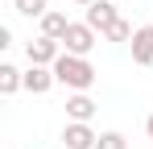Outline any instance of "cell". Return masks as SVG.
<instances>
[{
	"label": "cell",
	"instance_id": "1",
	"mask_svg": "<svg viewBox=\"0 0 153 149\" xmlns=\"http://www.w3.org/2000/svg\"><path fill=\"white\" fill-rule=\"evenodd\" d=\"M54 79H58L62 87H71V91H87V87L95 83V66H91L87 58H79V54H66V50H62V58L54 62Z\"/></svg>",
	"mask_w": 153,
	"mask_h": 149
},
{
	"label": "cell",
	"instance_id": "2",
	"mask_svg": "<svg viewBox=\"0 0 153 149\" xmlns=\"http://www.w3.org/2000/svg\"><path fill=\"white\" fill-rule=\"evenodd\" d=\"M62 50H66V54H79V58H87V54L95 50V29H91L87 21H71L66 37H62Z\"/></svg>",
	"mask_w": 153,
	"mask_h": 149
},
{
	"label": "cell",
	"instance_id": "3",
	"mask_svg": "<svg viewBox=\"0 0 153 149\" xmlns=\"http://www.w3.org/2000/svg\"><path fill=\"white\" fill-rule=\"evenodd\" d=\"M25 54H29V66H54V62L62 58V42H54V37H37V42L25 46Z\"/></svg>",
	"mask_w": 153,
	"mask_h": 149
},
{
	"label": "cell",
	"instance_id": "4",
	"mask_svg": "<svg viewBox=\"0 0 153 149\" xmlns=\"http://www.w3.org/2000/svg\"><path fill=\"white\" fill-rule=\"evenodd\" d=\"M116 21H120V13H116V0H95V4L87 8V25H91L95 33H108Z\"/></svg>",
	"mask_w": 153,
	"mask_h": 149
},
{
	"label": "cell",
	"instance_id": "5",
	"mask_svg": "<svg viewBox=\"0 0 153 149\" xmlns=\"http://www.w3.org/2000/svg\"><path fill=\"white\" fill-rule=\"evenodd\" d=\"M62 141H66V149H95V133H91V124H83V120H71L66 128H62Z\"/></svg>",
	"mask_w": 153,
	"mask_h": 149
},
{
	"label": "cell",
	"instance_id": "6",
	"mask_svg": "<svg viewBox=\"0 0 153 149\" xmlns=\"http://www.w3.org/2000/svg\"><path fill=\"white\" fill-rule=\"evenodd\" d=\"M128 46H132V62H137V66H149L153 62V25H141Z\"/></svg>",
	"mask_w": 153,
	"mask_h": 149
},
{
	"label": "cell",
	"instance_id": "7",
	"mask_svg": "<svg viewBox=\"0 0 153 149\" xmlns=\"http://www.w3.org/2000/svg\"><path fill=\"white\" fill-rule=\"evenodd\" d=\"M54 83H58L54 79V66H29L25 71V91H33V95H46Z\"/></svg>",
	"mask_w": 153,
	"mask_h": 149
},
{
	"label": "cell",
	"instance_id": "8",
	"mask_svg": "<svg viewBox=\"0 0 153 149\" xmlns=\"http://www.w3.org/2000/svg\"><path fill=\"white\" fill-rule=\"evenodd\" d=\"M66 116H71V120H91V116H95V99L87 95V91H75V95L66 99Z\"/></svg>",
	"mask_w": 153,
	"mask_h": 149
},
{
	"label": "cell",
	"instance_id": "9",
	"mask_svg": "<svg viewBox=\"0 0 153 149\" xmlns=\"http://www.w3.org/2000/svg\"><path fill=\"white\" fill-rule=\"evenodd\" d=\"M66 29H71V21H66V13H58V8H50V13L42 17V37L62 42V37H66Z\"/></svg>",
	"mask_w": 153,
	"mask_h": 149
},
{
	"label": "cell",
	"instance_id": "10",
	"mask_svg": "<svg viewBox=\"0 0 153 149\" xmlns=\"http://www.w3.org/2000/svg\"><path fill=\"white\" fill-rule=\"evenodd\" d=\"M17 87H25V74L17 71V66L4 62V66H0V95H13Z\"/></svg>",
	"mask_w": 153,
	"mask_h": 149
},
{
	"label": "cell",
	"instance_id": "11",
	"mask_svg": "<svg viewBox=\"0 0 153 149\" xmlns=\"http://www.w3.org/2000/svg\"><path fill=\"white\" fill-rule=\"evenodd\" d=\"M13 4H17V13H21V17H37V21L50 13V8H46V0H13Z\"/></svg>",
	"mask_w": 153,
	"mask_h": 149
},
{
	"label": "cell",
	"instance_id": "12",
	"mask_svg": "<svg viewBox=\"0 0 153 149\" xmlns=\"http://www.w3.org/2000/svg\"><path fill=\"white\" fill-rule=\"evenodd\" d=\"M95 149H128V141H124V133H100V141H95Z\"/></svg>",
	"mask_w": 153,
	"mask_h": 149
},
{
	"label": "cell",
	"instance_id": "13",
	"mask_svg": "<svg viewBox=\"0 0 153 149\" xmlns=\"http://www.w3.org/2000/svg\"><path fill=\"white\" fill-rule=\"evenodd\" d=\"M132 33H137V29H132L128 21H116L108 33H103V37H108V42H132Z\"/></svg>",
	"mask_w": 153,
	"mask_h": 149
},
{
	"label": "cell",
	"instance_id": "14",
	"mask_svg": "<svg viewBox=\"0 0 153 149\" xmlns=\"http://www.w3.org/2000/svg\"><path fill=\"white\" fill-rule=\"evenodd\" d=\"M145 133H149V141H153V116H149V120H145Z\"/></svg>",
	"mask_w": 153,
	"mask_h": 149
},
{
	"label": "cell",
	"instance_id": "15",
	"mask_svg": "<svg viewBox=\"0 0 153 149\" xmlns=\"http://www.w3.org/2000/svg\"><path fill=\"white\" fill-rule=\"evenodd\" d=\"M75 4H83V8H91V4H95V0H75Z\"/></svg>",
	"mask_w": 153,
	"mask_h": 149
},
{
	"label": "cell",
	"instance_id": "16",
	"mask_svg": "<svg viewBox=\"0 0 153 149\" xmlns=\"http://www.w3.org/2000/svg\"><path fill=\"white\" fill-rule=\"evenodd\" d=\"M116 4H120V0H116Z\"/></svg>",
	"mask_w": 153,
	"mask_h": 149
}]
</instances>
